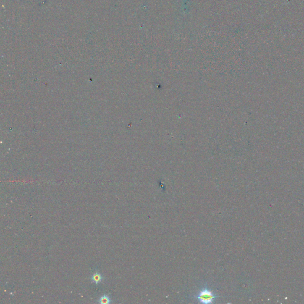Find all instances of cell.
<instances>
[{"label":"cell","instance_id":"obj_2","mask_svg":"<svg viewBox=\"0 0 304 304\" xmlns=\"http://www.w3.org/2000/svg\"><path fill=\"white\" fill-rule=\"evenodd\" d=\"M104 279L105 277L98 271H96L95 273H94L90 277L91 282L96 284H98L99 283H101Z\"/></svg>","mask_w":304,"mask_h":304},{"label":"cell","instance_id":"obj_3","mask_svg":"<svg viewBox=\"0 0 304 304\" xmlns=\"http://www.w3.org/2000/svg\"><path fill=\"white\" fill-rule=\"evenodd\" d=\"M98 303L101 304H109L112 303V299L108 294L102 295L98 300Z\"/></svg>","mask_w":304,"mask_h":304},{"label":"cell","instance_id":"obj_1","mask_svg":"<svg viewBox=\"0 0 304 304\" xmlns=\"http://www.w3.org/2000/svg\"><path fill=\"white\" fill-rule=\"evenodd\" d=\"M220 297V296L216 295L210 289L208 288L206 284L200 290L197 295L193 296V297L197 299L200 303L204 304L213 303L216 299Z\"/></svg>","mask_w":304,"mask_h":304}]
</instances>
